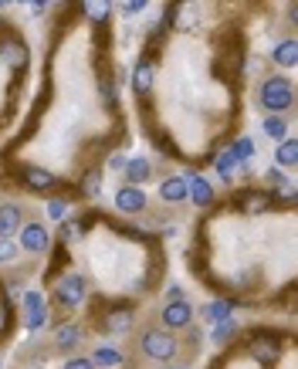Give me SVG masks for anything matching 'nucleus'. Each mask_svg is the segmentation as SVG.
I'll return each instance as SVG.
<instances>
[{"label":"nucleus","instance_id":"obj_29","mask_svg":"<svg viewBox=\"0 0 298 369\" xmlns=\"http://www.w3.org/2000/svg\"><path fill=\"white\" fill-rule=\"evenodd\" d=\"M98 186H102V176H98V173H88V180L81 183V193H85V197H95Z\"/></svg>","mask_w":298,"mask_h":369},{"label":"nucleus","instance_id":"obj_9","mask_svg":"<svg viewBox=\"0 0 298 369\" xmlns=\"http://www.w3.org/2000/svg\"><path fill=\"white\" fill-rule=\"evenodd\" d=\"M47 319V308H45V298L38 292H28L24 295V322H28V329H41Z\"/></svg>","mask_w":298,"mask_h":369},{"label":"nucleus","instance_id":"obj_11","mask_svg":"<svg viewBox=\"0 0 298 369\" xmlns=\"http://www.w3.org/2000/svg\"><path fill=\"white\" fill-rule=\"evenodd\" d=\"M149 81H153V51H146L136 62V72H132V92H136V98L149 92Z\"/></svg>","mask_w":298,"mask_h":369},{"label":"nucleus","instance_id":"obj_16","mask_svg":"<svg viewBox=\"0 0 298 369\" xmlns=\"http://www.w3.org/2000/svg\"><path fill=\"white\" fill-rule=\"evenodd\" d=\"M251 356L261 363V366H271L275 363V356H278V346H275V339L268 336H254L251 339Z\"/></svg>","mask_w":298,"mask_h":369},{"label":"nucleus","instance_id":"obj_23","mask_svg":"<svg viewBox=\"0 0 298 369\" xmlns=\"http://www.w3.org/2000/svg\"><path fill=\"white\" fill-rule=\"evenodd\" d=\"M278 163H282L285 169H292L298 163V146L295 139H282V146H278Z\"/></svg>","mask_w":298,"mask_h":369},{"label":"nucleus","instance_id":"obj_26","mask_svg":"<svg viewBox=\"0 0 298 369\" xmlns=\"http://www.w3.org/2000/svg\"><path fill=\"white\" fill-rule=\"evenodd\" d=\"M234 332H237V325L231 322V319H227V322H217V325H214V342L224 346V342H231V339H234Z\"/></svg>","mask_w":298,"mask_h":369},{"label":"nucleus","instance_id":"obj_24","mask_svg":"<svg viewBox=\"0 0 298 369\" xmlns=\"http://www.w3.org/2000/svg\"><path fill=\"white\" fill-rule=\"evenodd\" d=\"M214 166H217L220 180H231V176H234V169H237V159L231 156V149H224V153L214 159Z\"/></svg>","mask_w":298,"mask_h":369},{"label":"nucleus","instance_id":"obj_15","mask_svg":"<svg viewBox=\"0 0 298 369\" xmlns=\"http://www.w3.org/2000/svg\"><path fill=\"white\" fill-rule=\"evenodd\" d=\"M187 197H193L197 207H210V203H214V186L207 183L204 176H197V173H193V176L187 180Z\"/></svg>","mask_w":298,"mask_h":369},{"label":"nucleus","instance_id":"obj_18","mask_svg":"<svg viewBox=\"0 0 298 369\" xmlns=\"http://www.w3.org/2000/svg\"><path fill=\"white\" fill-rule=\"evenodd\" d=\"M79 342H81V329H79V325H62V329L55 332V349H58V353H71Z\"/></svg>","mask_w":298,"mask_h":369},{"label":"nucleus","instance_id":"obj_5","mask_svg":"<svg viewBox=\"0 0 298 369\" xmlns=\"http://www.w3.org/2000/svg\"><path fill=\"white\" fill-rule=\"evenodd\" d=\"M112 200H115V210H119V214H142V210H146V203H149L139 186H129V183L119 186Z\"/></svg>","mask_w":298,"mask_h":369},{"label":"nucleus","instance_id":"obj_1","mask_svg":"<svg viewBox=\"0 0 298 369\" xmlns=\"http://www.w3.org/2000/svg\"><path fill=\"white\" fill-rule=\"evenodd\" d=\"M258 102L265 108L268 115H282L285 108L295 106V85H292V78L285 75H271L261 81V92H258Z\"/></svg>","mask_w":298,"mask_h":369},{"label":"nucleus","instance_id":"obj_31","mask_svg":"<svg viewBox=\"0 0 298 369\" xmlns=\"http://www.w3.org/2000/svg\"><path fill=\"white\" fill-rule=\"evenodd\" d=\"M64 369H95V363H92V356H75V359L64 363Z\"/></svg>","mask_w":298,"mask_h":369},{"label":"nucleus","instance_id":"obj_17","mask_svg":"<svg viewBox=\"0 0 298 369\" xmlns=\"http://www.w3.org/2000/svg\"><path fill=\"white\" fill-rule=\"evenodd\" d=\"M159 197H163L166 203H183L187 200V180H183V176H170V180H163Z\"/></svg>","mask_w":298,"mask_h":369},{"label":"nucleus","instance_id":"obj_33","mask_svg":"<svg viewBox=\"0 0 298 369\" xmlns=\"http://www.w3.org/2000/svg\"><path fill=\"white\" fill-rule=\"evenodd\" d=\"M166 369H187V366H166Z\"/></svg>","mask_w":298,"mask_h":369},{"label":"nucleus","instance_id":"obj_13","mask_svg":"<svg viewBox=\"0 0 298 369\" xmlns=\"http://www.w3.org/2000/svg\"><path fill=\"white\" fill-rule=\"evenodd\" d=\"M0 58L11 64V68H24L31 55H28V45H24L21 38H11V41H4V45H0Z\"/></svg>","mask_w":298,"mask_h":369},{"label":"nucleus","instance_id":"obj_22","mask_svg":"<svg viewBox=\"0 0 298 369\" xmlns=\"http://www.w3.org/2000/svg\"><path fill=\"white\" fill-rule=\"evenodd\" d=\"M92 363H95V369H98V366H102V369H115V366H122V353H119V349H109V346H102V349H95Z\"/></svg>","mask_w":298,"mask_h":369},{"label":"nucleus","instance_id":"obj_28","mask_svg":"<svg viewBox=\"0 0 298 369\" xmlns=\"http://www.w3.org/2000/svg\"><path fill=\"white\" fill-rule=\"evenodd\" d=\"M47 214H51V220H64V217H68V200L55 197V200L47 203Z\"/></svg>","mask_w":298,"mask_h":369},{"label":"nucleus","instance_id":"obj_30","mask_svg":"<svg viewBox=\"0 0 298 369\" xmlns=\"http://www.w3.org/2000/svg\"><path fill=\"white\" fill-rule=\"evenodd\" d=\"M14 258H17V247L11 244L7 237H0V261L7 264V261H14Z\"/></svg>","mask_w":298,"mask_h":369},{"label":"nucleus","instance_id":"obj_21","mask_svg":"<svg viewBox=\"0 0 298 369\" xmlns=\"http://www.w3.org/2000/svg\"><path fill=\"white\" fill-rule=\"evenodd\" d=\"M231 312H234V302H227V298H220V302H210V305L204 308V315H207V322H227L231 319Z\"/></svg>","mask_w":298,"mask_h":369},{"label":"nucleus","instance_id":"obj_10","mask_svg":"<svg viewBox=\"0 0 298 369\" xmlns=\"http://www.w3.org/2000/svg\"><path fill=\"white\" fill-rule=\"evenodd\" d=\"M24 227V210L17 203H0V237L11 241V234H17Z\"/></svg>","mask_w":298,"mask_h":369},{"label":"nucleus","instance_id":"obj_27","mask_svg":"<svg viewBox=\"0 0 298 369\" xmlns=\"http://www.w3.org/2000/svg\"><path fill=\"white\" fill-rule=\"evenodd\" d=\"M75 237H79V220H64L62 227H58V244H68Z\"/></svg>","mask_w":298,"mask_h":369},{"label":"nucleus","instance_id":"obj_32","mask_svg":"<svg viewBox=\"0 0 298 369\" xmlns=\"http://www.w3.org/2000/svg\"><path fill=\"white\" fill-rule=\"evenodd\" d=\"M109 166H112V169H126V159H122V156H112Z\"/></svg>","mask_w":298,"mask_h":369},{"label":"nucleus","instance_id":"obj_12","mask_svg":"<svg viewBox=\"0 0 298 369\" xmlns=\"http://www.w3.org/2000/svg\"><path fill=\"white\" fill-rule=\"evenodd\" d=\"M237 200H241V207H244L248 214H265V210L278 200V197H275V193H265V190H244Z\"/></svg>","mask_w":298,"mask_h":369},{"label":"nucleus","instance_id":"obj_3","mask_svg":"<svg viewBox=\"0 0 298 369\" xmlns=\"http://www.w3.org/2000/svg\"><path fill=\"white\" fill-rule=\"evenodd\" d=\"M55 302L62 308H79L85 302V278L79 275H64L58 285H55Z\"/></svg>","mask_w":298,"mask_h":369},{"label":"nucleus","instance_id":"obj_25","mask_svg":"<svg viewBox=\"0 0 298 369\" xmlns=\"http://www.w3.org/2000/svg\"><path fill=\"white\" fill-rule=\"evenodd\" d=\"M265 132L271 139H278V142H282V139L288 136V123H285L282 115H268V119H265Z\"/></svg>","mask_w":298,"mask_h":369},{"label":"nucleus","instance_id":"obj_14","mask_svg":"<svg viewBox=\"0 0 298 369\" xmlns=\"http://www.w3.org/2000/svg\"><path fill=\"white\" fill-rule=\"evenodd\" d=\"M126 180L129 186H139L146 180H153V163L146 156H136V159H126Z\"/></svg>","mask_w":298,"mask_h":369},{"label":"nucleus","instance_id":"obj_8","mask_svg":"<svg viewBox=\"0 0 298 369\" xmlns=\"http://www.w3.org/2000/svg\"><path fill=\"white\" fill-rule=\"evenodd\" d=\"M132 319H136V312L129 305L109 308V312H102V329H105V332H129V329H132Z\"/></svg>","mask_w":298,"mask_h":369},{"label":"nucleus","instance_id":"obj_4","mask_svg":"<svg viewBox=\"0 0 298 369\" xmlns=\"http://www.w3.org/2000/svg\"><path fill=\"white\" fill-rule=\"evenodd\" d=\"M159 319H163V329H166V332H170V329H190V325H193V305H190L187 298L166 302L163 312H159Z\"/></svg>","mask_w":298,"mask_h":369},{"label":"nucleus","instance_id":"obj_2","mask_svg":"<svg viewBox=\"0 0 298 369\" xmlns=\"http://www.w3.org/2000/svg\"><path fill=\"white\" fill-rule=\"evenodd\" d=\"M139 346H142V353L149 356V359H156V363H170L173 356L180 353V342L166 329H146L139 336Z\"/></svg>","mask_w":298,"mask_h":369},{"label":"nucleus","instance_id":"obj_7","mask_svg":"<svg viewBox=\"0 0 298 369\" xmlns=\"http://www.w3.org/2000/svg\"><path fill=\"white\" fill-rule=\"evenodd\" d=\"M17 180L28 186V190H34V193H51V190L58 186V176L47 173V169H41V166H24Z\"/></svg>","mask_w":298,"mask_h":369},{"label":"nucleus","instance_id":"obj_20","mask_svg":"<svg viewBox=\"0 0 298 369\" xmlns=\"http://www.w3.org/2000/svg\"><path fill=\"white\" fill-rule=\"evenodd\" d=\"M254 153H258V146H254L251 136H241L234 146H231V156L237 159V166H248V163L254 159Z\"/></svg>","mask_w":298,"mask_h":369},{"label":"nucleus","instance_id":"obj_19","mask_svg":"<svg viewBox=\"0 0 298 369\" xmlns=\"http://www.w3.org/2000/svg\"><path fill=\"white\" fill-rule=\"evenodd\" d=\"M271 62L282 64V68H295V38H285V41H278L275 51H271Z\"/></svg>","mask_w":298,"mask_h":369},{"label":"nucleus","instance_id":"obj_6","mask_svg":"<svg viewBox=\"0 0 298 369\" xmlns=\"http://www.w3.org/2000/svg\"><path fill=\"white\" fill-rule=\"evenodd\" d=\"M17 234H21V247H24V251H31V254H45L47 247H51V237H47L45 224H38V220L24 224Z\"/></svg>","mask_w":298,"mask_h":369}]
</instances>
